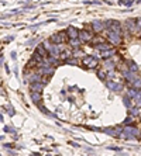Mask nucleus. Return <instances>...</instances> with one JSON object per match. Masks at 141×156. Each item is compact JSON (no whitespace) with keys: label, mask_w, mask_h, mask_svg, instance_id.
<instances>
[{"label":"nucleus","mask_w":141,"mask_h":156,"mask_svg":"<svg viewBox=\"0 0 141 156\" xmlns=\"http://www.w3.org/2000/svg\"><path fill=\"white\" fill-rule=\"evenodd\" d=\"M123 135H126V138H137L140 135V131L134 127H124Z\"/></svg>","instance_id":"obj_1"},{"label":"nucleus","mask_w":141,"mask_h":156,"mask_svg":"<svg viewBox=\"0 0 141 156\" xmlns=\"http://www.w3.org/2000/svg\"><path fill=\"white\" fill-rule=\"evenodd\" d=\"M107 37H109V41L113 44V45H120V42H122V38H120V34H117V33H113V31H107Z\"/></svg>","instance_id":"obj_2"},{"label":"nucleus","mask_w":141,"mask_h":156,"mask_svg":"<svg viewBox=\"0 0 141 156\" xmlns=\"http://www.w3.org/2000/svg\"><path fill=\"white\" fill-rule=\"evenodd\" d=\"M83 65L92 69V68H96V66H97V61H96V58H95V56L88 55V56H85V58H83Z\"/></svg>","instance_id":"obj_3"},{"label":"nucleus","mask_w":141,"mask_h":156,"mask_svg":"<svg viewBox=\"0 0 141 156\" xmlns=\"http://www.w3.org/2000/svg\"><path fill=\"white\" fill-rule=\"evenodd\" d=\"M65 34L66 33H59V34H54L51 38H50V41L52 42V44H62L64 41H65Z\"/></svg>","instance_id":"obj_4"},{"label":"nucleus","mask_w":141,"mask_h":156,"mask_svg":"<svg viewBox=\"0 0 141 156\" xmlns=\"http://www.w3.org/2000/svg\"><path fill=\"white\" fill-rule=\"evenodd\" d=\"M66 35H68L69 39H76V38H79V30L70 25V27H68V30H66Z\"/></svg>","instance_id":"obj_5"},{"label":"nucleus","mask_w":141,"mask_h":156,"mask_svg":"<svg viewBox=\"0 0 141 156\" xmlns=\"http://www.w3.org/2000/svg\"><path fill=\"white\" fill-rule=\"evenodd\" d=\"M92 38H93V35L90 34L89 31H86V30L79 31V39L82 42H89V41H92Z\"/></svg>","instance_id":"obj_6"},{"label":"nucleus","mask_w":141,"mask_h":156,"mask_svg":"<svg viewBox=\"0 0 141 156\" xmlns=\"http://www.w3.org/2000/svg\"><path fill=\"white\" fill-rule=\"evenodd\" d=\"M106 27V24L103 21H99V20H96V21H93L92 23V28H93V31L95 33H100V31H103Z\"/></svg>","instance_id":"obj_7"},{"label":"nucleus","mask_w":141,"mask_h":156,"mask_svg":"<svg viewBox=\"0 0 141 156\" xmlns=\"http://www.w3.org/2000/svg\"><path fill=\"white\" fill-rule=\"evenodd\" d=\"M136 21H137V20H133V18L126 21V25H127L128 31H131L133 34H134V33H137V23H136Z\"/></svg>","instance_id":"obj_8"},{"label":"nucleus","mask_w":141,"mask_h":156,"mask_svg":"<svg viewBox=\"0 0 141 156\" xmlns=\"http://www.w3.org/2000/svg\"><path fill=\"white\" fill-rule=\"evenodd\" d=\"M106 86L109 87L110 90H113V91H120V90H122V85L114 83V82H111V80H107V82H106Z\"/></svg>","instance_id":"obj_9"},{"label":"nucleus","mask_w":141,"mask_h":156,"mask_svg":"<svg viewBox=\"0 0 141 156\" xmlns=\"http://www.w3.org/2000/svg\"><path fill=\"white\" fill-rule=\"evenodd\" d=\"M124 77L128 80V82H134V80H137L138 77L136 76V72H131V70H124Z\"/></svg>","instance_id":"obj_10"},{"label":"nucleus","mask_w":141,"mask_h":156,"mask_svg":"<svg viewBox=\"0 0 141 156\" xmlns=\"http://www.w3.org/2000/svg\"><path fill=\"white\" fill-rule=\"evenodd\" d=\"M109 30H110V31H113V33L122 34V27H120V24H119L117 21H111V24H110Z\"/></svg>","instance_id":"obj_11"},{"label":"nucleus","mask_w":141,"mask_h":156,"mask_svg":"<svg viewBox=\"0 0 141 156\" xmlns=\"http://www.w3.org/2000/svg\"><path fill=\"white\" fill-rule=\"evenodd\" d=\"M95 47H96V49H99V51H102V52L111 49V45H110V44H106V42H102V44H96Z\"/></svg>","instance_id":"obj_12"},{"label":"nucleus","mask_w":141,"mask_h":156,"mask_svg":"<svg viewBox=\"0 0 141 156\" xmlns=\"http://www.w3.org/2000/svg\"><path fill=\"white\" fill-rule=\"evenodd\" d=\"M114 53H116L114 49H109V51H103V52H102V53H100V56H102V58H105V59H109V58H111Z\"/></svg>","instance_id":"obj_13"},{"label":"nucleus","mask_w":141,"mask_h":156,"mask_svg":"<svg viewBox=\"0 0 141 156\" xmlns=\"http://www.w3.org/2000/svg\"><path fill=\"white\" fill-rule=\"evenodd\" d=\"M105 131L107 134L113 135V137H119V135H120V129H117V128H106Z\"/></svg>","instance_id":"obj_14"},{"label":"nucleus","mask_w":141,"mask_h":156,"mask_svg":"<svg viewBox=\"0 0 141 156\" xmlns=\"http://www.w3.org/2000/svg\"><path fill=\"white\" fill-rule=\"evenodd\" d=\"M37 52H38L42 58H47V56H48V51L44 48V45H40V47L37 48Z\"/></svg>","instance_id":"obj_15"},{"label":"nucleus","mask_w":141,"mask_h":156,"mask_svg":"<svg viewBox=\"0 0 141 156\" xmlns=\"http://www.w3.org/2000/svg\"><path fill=\"white\" fill-rule=\"evenodd\" d=\"M42 87H44V85H41L40 82H38V83H33V85H31V91H40V93H41Z\"/></svg>","instance_id":"obj_16"},{"label":"nucleus","mask_w":141,"mask_h":156,"mask_svg":"<svg viewBox=\"0 0 141 156\" xmlns=\"http://www.w3.org/2000/svg\"><path fill=\"white\" fill-rule=\"evenodd\" d=\"M72 55H73V53L70 51H65V52H61V56H59V58H61L62 61H68L69 56H72Z\"/></svg>","instance_id":"obj_17"},{"label":"nucleus","mask_w":141,"mask_h":156,"mask_svg":"<svg viewBox=\"0 0 141 156\" xmlns=\"http://www.w3.org/2000/svg\"><path fill=\"white\" fill-rule=\"evenodd\" d=\"M31 99L34 100L35 103L40 101V99H41V93H40V91H31Z\"/></svg>","instance_id":"obj_18"},{"label":"nucleus","mask_w":141,"mask_h":156,"mask_svg":"<svg viewBox=\"0 0 141 156\" xmlns=\"http://www.w3.org/2000/svg\"><path fill=\"white\" fill-rule=\"evenodd\" d=\"M69 42H70V45H72V47H73L75 49H78V48H79V44H81L82 41H81V39L78 41V38H76V39H70Z\"/></svg>","instance_id":"obj_19"},{"label":"nucleus","mask_w":141,"mask_h":156,"mask_svg":"<svg viewBox=\"0 0 141 156\" xmlns=\"http://www.w3.org/2000/svg\"><path fill=\"white\" fill-rule=\"evenodd\" d=\"M128 66H130L128 69L131 70V72H137V70H138V66H137L133 61H128Z\"/></svg>","instance_id":"obj_20"},{"label":"nucleus","mask_w":141,"mask_h":156,"mask_svg":"<svg viewBox=\"0 0 141 156\" xmlns=\"http://www.w3.org/2000/svg\"><path fill=\"white\" fill-rule=\"evenodd\" d=\"M133 100H134V101H136V104H137V105L140 107V105H141V90H138L137 96H136V97H134Z\"/></svg>","instance_id":"obj_21"},{"label":"nucleus","mask_w":141,"mask_h":156,"mask_svg":"<svg viewBox=\"0 0 141 156\" xmlns=\"http://www.w3.org/2000/svg\"><path fill=\"white\" fill-rule=\"evenodd\" d=\"M105 66H106V69L111 70L113 68H114V63H113L111 61H106V62H105Z\"/></svg>","instance_id":"obj_22"},{"label":"nucleus","mask_w":141,"mask_h":156,"mask_svg":"<svg viewBox=\"0 0 141 156\" xmlns=\"http://www.w3.org/2000/svg\"><path fill=\"white\" fill-rule=\"evenodd\" d=\"M133 86H134V89H141V79L140 77H138L137 80L133 82Z\"/></svg>","instance_id":"obj_23"},{"label":"nucleus","mask_w":141,"mask_h":156,"mask_svg":"<svg viewBox=\"0 0 141 156\" xmlns=\"http://www.w3.org/2000/svg\"><path fill=\"white\" fill-rule=\"evenodd\" d=\"M73 56H76V58H81V56H83V58H85L86 55H85V53H82L79 49H75V51H73Z\"/></svg>","instance_id":"obj_24"},{"label":"nucleus","mask_w":141,"mask_h":156,"mask_svg":"<svg viewBox=\"0 0 141 156\" xmlns=\"http://www.w3.org/2000/svg\"><path fill=\"white\" fill-rule=\"evenodd\" d=\"M124 105L127 107V108H131V103H130V100H128V97H124Z\"/></svg>","instance_id":"obj_25"},{"label":"nucleus","mask_w":141,"mask_h":156,"mask_svg":"<svg viewBox=\"0 0 141 156\" xmlns=\"http://www.w3.org/2000/svg\"><path fill=\"white\" fill-rule=\"evenodd\" d=\"M97 76H99L100 79H106V73L103 70H99V72H97Z\"/></svg>","instance_id":"obj_26"},{"label":"nucleus","mask_w":141,"mask_h":156,"mask_svg":"<svg viewBox=\"0 0 141 156\" xmlns=\"http://www.w3.org/2000/svg\"><path fill=\"white\" fill-rule=\"evenodd\" d=\"M130 114L131 115H137L138 114V110L137 108H130Z\"/></svg>","instance_id":"obj_27"},{"label":"nucleus","mask_w":141,"mask_h":156,"mask_svg":"<svg viewBox=\"0 0 141 156\" xmlns=\"http://www.w3.org/2000/svg\"><path fill=\"white\" fill-rule=\"evenodd\" d=\"M141 30V18H137V31Z\"/></svg>","instance_id":"obj_28"},{"label":"nucleus","mask_w":141,"mask_h":156,"mask_svg":"<svg viewBox=\"0 0 141 156\" xmlns=\"http://www.w3.org/2000/svg\"><path fill=\"white\" fill-rule=\"evenodd\" d=\"M66 62H68V63H70V65H76V61H75V59H68Z\"/></svg>","instance_id":"obj_29"},{"label":"nucleus","mask_w":141,"mask_h":156,"mask_svg":"<svg viewBox=\"0 0 141 156\" xmlns=\"http://www.w3.org/2000/svg\"><path fill=\"white\" fill-rule=\"evenodd\" d=\"M34 42H37V39H30V41H28V42H27V45H28V47H30V45H33V44H34Z\"/></svg>","instance_id":"obj_30"},{"label":"nucleus","mask_w":141,"mask_h":156,"mask_svg":"<svg viewBox=\"0 0 141 156\" xmlns=\"http://www.w3.org/2000/svg\"><path fill=\"white\" fill-rule=\"evenodd\" d=\"M133 1H134V0H127V1H124V4H126V6H130V4H133Z\"/></svg>","instance_id":"obj_31"},{"label":"nucleus","mask_w":141,"mask_h":156,"mask_svg":"<svg viewBox=\"0 0 141 156\" xmlns=\"http://www.w3.org/2000/svg\"><path fill=\"white\" fill-rule=\"evenodd\" d=\"M133 121V118H131V117H127V118H126V121H124V124H127V122H131Z\"/></svg>","instance_id":"obj_32"},{"label":"nucleus","mask_w":141,"mask_h":156,"mask_svg":"<svg viewBox=\"0 0 141 156\" xmlns=\"http://www.w3.org/2000/svg\"><path fill=\"white\" fill-rule=\"evenodd\" d=\"M3 146H4V148H13V145H11V143H4Z\"/></svg>","instance_id":"obj_33"},{"label":"nucleus","mask_w":141,"mask_h":156,"mask_svg":"<svg viewBox=\"0 0 141 156\" xmlns=\"http://www.w3.org/2000/svg\"><path fill=\"white\" fill-rule=\"evenodd\" d=\"M48 156H51V155H48Z\"/></svg>","instance_id":"obj_34"}]
</instances>
